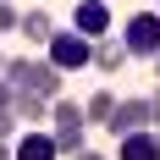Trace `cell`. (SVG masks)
Here are the masks:
<instances>
[{
    "label": "cell",
    "mask_w": 160,
    "mask_h": 160,
    "mask_svg": "<svg viewBox=\"0 0 160 160\" xmlns=\"http://www.w3.org/2000/svg\"><path fill=\"white\" fill-rule=\"evenodd\" d=\"M44 55H50V66H61V72H83V66H94V39L78 33V28H61L44 44Z\"/></svg>",
    "instance_id": "1"
},
{
    "label": "cell",
    "mask_w": 160,
    "mask_h": 160,
    "mask_svg": "<svg viewBox=\"0 0 160 160\" xmlns=\"http://www.w3.org/2000/svg\"><path fill=\"white\" fill-rule=\"evenodd\" d=\"M122 44H127V55H138V61H155V55H160V11H138V17H127Z\"/></svg>",
    "instance_id": "2"
},
{
    "label": "cell",
    "mask_w": 160,
    "mask_h": 160,
    "mask_svg": "<svg viewBox=\"0 0 160 160\" xmlns=\"http://www.w3.org/2000/svg\"><path fill=\"white\" fill-rule=\"evenodd\" d=\"M144 127H149V99L144 94H138V99H116L105 132H111V138H127V132H144Z\"/></svg>",
    "instance_id": "3"
},
{
    "label": "cell",
    "mask_w": 160,
    "mask_h": 160,
    "mask_svg": "<svg viewBox=\"0 0 160 160\" xmlns=\"http://www.w3.org/2000/svg\"><path fill=\"white\" fill-rule=\"evenodd\" d=\"M72 28L88 33V39H105V33H111V6H105V0H78V6H72Z\"/></svg>",
    "instance_id": "4"
},
{
    "label": "cell",
    "mask_w": 160,
    "mask_h": 160,
    "mask_svg": "<svg viewBox=\"0 0 160 160\" xmlns=\"http://www.w3.org/2000/svg\"><path fill=\"white\" fill-rule=\"evenodd\" d=\"M17 160H61V144H55V132L28 127L22 138H17Z\"/></svg>",
    "instance_id": "5"
},
{
    "label": "cell",
    "mask_w": 160,
    "mask_h": 160,
    "mask_svg": "<svg viewBox=\"0 0 160 160\" xmlns=\"http://www.w3.org/2000/svg\"><path fill=\"white\" fill-rule=\"evenodd\" d=\"M116 160H160V138H155V127L116 138Z\"/></svg>",
    "instance_id": "6"
},
{
    "label": "cell",
    "mask_w": 160,
    "mask_h": 160,
    "mask_svg": "<svg viewBox=\"0 0 160 160\" xmlns=\"http://www.w3.org/2000/svg\"><path fill=\"white\" fill-rule=\"evenodd\" d=\"M61 78H66L61 66H50V61H33V78H28V94H44L50 105H55V99L66 94V88H61Z\"/></svg>",
    "instance_id": "7"
},
{
    "label": "cell",
    "mask_w": 160,
    "mask_h": 160,
    "mask_svg": "<svg viewBox=\"0 0 160 160\" xmlns=\"http://www.w3.org/2000/svg\"><path fill=\"white\" fill-rule=\"evenodd\" d=\"M127 61H132V55H127V44H122V39H111V33H105V39H94V66L105 72V78H116Z\"/></svg>",
    "instance_id": "8"
},
{
    "label": "cell",
    "mask_w": 160,
    "mask_h": 160,
    "mask_svg": "<svg viewBox=\"0 0 160 160\" xmlns=\"http://www.w3.org/2000/svg\"><path fill=\"white\" fill-rule=\"evenodd\" d=\"M11 111H17V122H22V127H39V122L50 116V99H44V94H28V88H17V105H11Z\"/></svg>",
    "instance_id": "9"
},
{
    "label": "cell",
    "mask_w": 160,
    "mask_h": 160,
    "mask_svg": "<svg viewBox=\"0 0 160 160\" xmlns=\"http://www.w3.org/2000/svg\"><path fill=\"white\" fill-rule=\"evenodd\" d=\"M17 33H22L28 44H39V50H44L50 39H55V22H50V11H22V28H17Z\"/></svg>",
    "instance_id": "10"
},
{
    "label": "cell",
    "mask_w": 160,
    "mask_h": 160,
    "mask_svg": "<svg viewBox=\"0 0 160 160\" xmlns=\"http://www.w3.org/2000/svg\"><path fill=\"white\" fill-rule=\"evenodd\" d=\"M50 122H55V127H88V122H83V105L78 99H55V105H50Z\"/></svg>",
    "instance_id": "11"
},
{
    "label": "cell",
    "mask_w": 160,
    "mask_h": 160,
    "mask_svg": "<svg viewBox=\"0 0 160 160\" xmlns=\"http://www.w3.org/2000/svg\"><path fill=\"white\" fill-rule=\"evenodd\" d=\"M111 111H116V99L105 94V88H99V94L88 99V105H83V122H88V127H105V122H111Z\"/></svg>",
    "instance_id": "12"
},
{
    "label": "cell",
    "mask_w": 160,
    "mask_h": 160,
    "mask_svg": "<svg viewBox=\"0 0 160 160\" xmlns=\"http://www.w3.org/2000/svg\"><path fill=\"white\" fill-rule=\"evenodd\" d=\"M50 132H55V144H61V155H66V160L88 149V132H83V127H50Z\"/></svg>",
    "instance_id": "13"
},
{
    "label": "cell",
    "mask_w": 160,
    "mask_h": 160,
    "mask_svg": "<svg viewBox=\"0 0 160 160\" xmlns=\"http://www.w3.org/2000/svg\"><path fill=\"white\" fill-rule=\"evenodd\" d=\"M22 17H17V0H0V33H17Z\"/></svg>",
    "instance_id": "14"
},
{
    "label": "cell",
    "mask_w": 160,
    "mask_h": 160,
    "mask_svg": "<svg viewBox=\"0 0 160 160\" xmlns=\"http://www.w3.org/2000/svg\"><path fill=\"white\" fill-rule=\"evenodd\" d=\"M11 105H17V88H11L6 78H0V111H11Z\"/></svg>",
    "instance_id": "15"
},
{
    "label": "cell",
    "mask_w": 160,
    "mask_h": 160,
    "mask_svg": "<svg viewBox=\"0 0 160 160\" xmlns=\"http://www.w3.org/2000/svg\"><path fill=\"white\" fill-rule=\"evenodd\" d=\"M17 132V111H0V138H11Z\"/></svg>",
    "instance_id": "16"
},
{
    "label": "cell",
    "mask_w": 160,
    "mask_h": 160,
    "mask_svg": "<svg viewBox=\"0 0 160 160\" xmlns=\"http://www.w3.org/2000/svg\"><path fill=\"white\" fill-rule=\"evenodd\" d=\"M149 99V127H160V94H144Z\"/></svg>",
    "instance_id": "17"
},
{
    "label": "cell",
    "mask_w": 160,
    "mask_h": 160,
    "mask_svg": "<svg viewBox=\"0 0 160 160\" xmlns=\"http://www.w3.org/2000/svg\"><path fill=\"white\" fill-rule=\"evenodd\" d=\"M72 160H105V155H99V149H83V155H72Z\"/></svg>",
    "instance_id": "18"
},
{
    "label": "cell",
    "mask_w": 160,
    "mask_h": 160,
    "mask_svg": "<svg viewBox=\"0 0 160 160\" xmlns=\"http://www.w3.org/2000/svg\"><path fill=\"white\" fill-rule=\"evenodd\" d=\"M11 155H17V149H11V144H6V138H0V160H11Z\"/></svg>",
    "instance_id": "19"
},
{
    "label": "cell",
    "mask_w": 160,
    "mask_h": 160,
    "mask_svg": "<svg viewBox=\"0 0 160 160\" xmlns=\"http://www.w3.org/2000/svg\"><path fill=\"white\" fill-rule=\"evenodd\" d=\"M149 66H155V78H160V55H155V61H149Z\"/></svg>",
    "instance_id": "20"
},
{
    "label": "cell",
    "mask_w": 160,
    "mask_h": 160,
    "mask_svg": "<svg viewBox=\"0 0 160 160\" xmlns=\"http://www.w3.org/2000/svg\"><path fill=\"white\" fill-rule=\"evenodd\" d=\"M0 72H6V50H0Z\"/></svg>",
    "instance_id": "21"
},
{
    "label": "cell",
    "mask_w": 160,
    "mask_h": 160,
    "mask_svg": "<svg viewBox=\"0 0 160 160\" xmlns=\"http://www.w3.org/2000/svg\"><path fill=\"white\" fill-rule=\"evenodd\" d=\"M155 11H160V0H155Z\"/></svg>",
    "instance_id": "22"
},
{
    "label": "cell",
    "mask_w": 160,
    "mask_h": 160,
    "mask_svg": "<svg viewBox=\"0 0 160 160\" xmlns=\"http://www.w3.org/2000/svg\"><path fill=\"white\" fill-rule=\"evenodd\" d=\"M155 138H160V127H155Z\"/></svg>",
    "instance_id": "23"
}]
</instances>
